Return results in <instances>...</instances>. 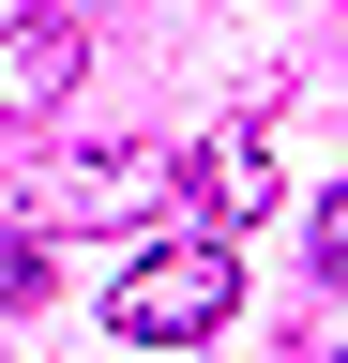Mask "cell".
Returning <instances> with one entry per match:
<instances>
[{
	"instance_id": "277c9868",
	"label": "cell",
	"mask_w": 348,
	"mask_h": 363,
	"mask_svg": "<svg viewBox=\"0 0 348 363\" xmlns=\"http://www.w3.org/2000/svg\"><path fill=\"white\" fill-rule=\"evenodd\" d=\"M182 212H197V242H242V227L273 212V152H257V121H212L197 152H182Z\"/></svg>"
},
{
	"instance_id": "8992f818",
	"label": "cell",
	"mask_w": 348,
	"mask_h": 363,
	"mask_svg": "<svg viewBox=\"0 0 348 363\" xmlns=\"http://www.w3.org/2000/svg\"><path fill=\"white\" fill-rule=\"evenodd\" d=\"M318 272L348 288V197H318Z\"/></svg>"
},
{
	"instance_id": "7a4b0ae2",
	"label": "cell",
	"mask_w": 348,
	"mask_h": 363,
	"mask_svg": "<svg viewBox=\"0 0 348 363\" xmlns=\"http://www.w3.org/2000/svg\"><path fill=\"white\" fill-rule=\"evenodd\" d=\"M152 182H167V152H137V136H121V152H76V167H46L30 182V242H61V227H121V212H152Z\"/></svg>"
},
{
	"instance_id": "5b68a950",
	"label": "cell",
	"mask_w": 348,
	"mask_h": 363,
	"mask_svg": "<svg viewBox=\"0 0 348 363\" xmlns=\"http://www.w3.org/2000/svg\"><path fill=\"white\" fill-rule=\"evenodd\" d=\"M16 303H46V242H30V227H0V318Z\"/></svg>"
},
{
	"instance_id": "3957f363",
	"label": "cell",
	"mask_w": 348,
	"mask_h": 363,
	"mask_svg": "<svg viewBox=\"0 0 348 363\" xmlns=\"http://www.w3.org/2000/svg\"><path fill=\"white\" fill-rule=\"evenodd\" d=\"M76 61H91V16H76V0L0 16V121H46L61 91H76Z\"/></svg>"
},
{
	"instance_id": "52a82bcc",
	"label": "cell",
	"mask_w": 348,
	"mask_h": 363,
	"mask_svg": "<svg viewBox=\"0 0 348 363\" xmlns=\"http://www.w3.org/2000/svg\"><path fill=\"white\" fill-rule=\"evenodd\" d=\"M333 363H348V348H333Z\"/></svg>"
},
{
	"instance_id": "6da1fadb",
	"label": "cell",
	"mask_w": 348,
	"mask_h": 363,
	"mask_svg": "<svg viewBox=\"0 0 348 363\" xmlns=\"http://www.w3.org/2000/svg\"><path fill=\"white\" fill-rule=\"evenodd\" d=\"M228 303H242V257H228V242H152V257L106 288V333L197 348V333H228Z\"/></svg>"
}]
</instances>
